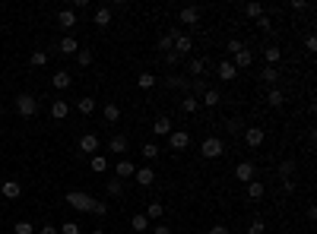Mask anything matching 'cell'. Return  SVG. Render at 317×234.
Here are the masks:
<instances>
[{
	"instance_id": "cell-34",
	"label": "cell",
	"mask_w": 317,
	"mask_h": 234,
	"mask_svg": "<svg viewBox=\"0 0 317 234\" xmlns=\"http://www.w3.org/2000/svg\"><path fill=\"white\" fill-rule=\"evenodd\" d=\"M191 73L197 76V79H203V73H207V60H203V57H194V60H191Z\"/></svg>"
},
{
	"instance_id": "cell-48",
	"label": "cell",
	"mask_w": 317,
	"mask_h": 234,
	"mask_svg": "<svg viewBox=\"0 0 317 234\" xmlns=\"http://www.w3.org/2000/svg\"><path fill=\"white\" fill-rule=\"evenodd\" d=\"M92 215H108V203H92Z\"/></svg>"
},
{
	"instance_id": "cell-53",
	"label": "cell",
	"mask_w": 317,
	"mask_h": 234,
	"mask_svg": "<svg viewBox=\"0 0 317 234\" xmlns=\"http://www.w3.org/2000/svg\"><path fill=\"white\" fill-rule=\"evenodd\" d=\"M282 190H286V193H295V180L286 177V180H282Z\"/></svg>"
},
{
	"instance_id": "cell-28",
	"label": "cell",
	"mask_w": 317,
	"mask_h": 234,
	"mask_svg": "<svg viewBox=\"0 0 317 234\" xmlns=\"http://www.w3.org/2000/svg\"><path fill=\"white\" fill-rule=\"evenodd\" d=\"M67 114H70V105H67V101H54V105H51V117L54 120H64Z\"/></svg>"
},
{
	"instance_id": "cell-40",
	"label": "cell",
	"mask_w": 317,
	"mask_h": 234,
	"mask_svg": "<svg viewBox=\"0 0 317 234\" xmlns=\"http://www.w3.org/2000/svg\"><path fill=\"white\" fill-rule=\"evenodd\" d=\"M143 158H146V161L159 158V146L156 143H143Z\"/></svg>"
},
{
	"instance_id": "cell-30",
	"label": "cell",
	"mask_w": 317,
	"mask_h": 234,
	"mask_svg": "<svg viewBox=\"0 0 317 234\" xmlns=\"http://www.w3.org/2000/svg\"><path fill=\"white\" fill-rule=\"evenodd\" d=\"M162 85H165V89H187V79H181V76H165V79H162Z\"/></svg>"
},
{
	"instance_id": "cell-51",
	"label": "cell",
	"mask_w": 317,
	"mask_h": 234,
	"mask_svg": "<svg viewBox=\"0 0 317 234\" xmlns=\"http://www.w3.org/2000/svg\"><path fill=\"white\" fill-rule=\"evenodd\" d=\"M38 234H57V225H51V222H45L41 228H35Z\"/></svg>"
},
{
	"instance_id": "cell-56",
	"label": "cell",
	"mask_w": 317,
	"mask_h": 234,
	"mask_svg": "<svg viewBox=\"0 0 317 234\" xmlns=\"http://www.w3.org/2000/svg\"><path fill=\"white\" fill-rule=\"evenodd\" d=\"M156 234H171L168 228H162V225H159V228H156Z\"/></svg>"
},
{
	"instance_id": "cell-2",
	"label": "cell",
	"mask_w": 317,
	"mask_h": 234,
	"mask_svg": "<svg viewBox=\"0 0 317 234\" xmlns=\"http://www.w3.org/2000/svg\"><path fill=\"white\" fill-rule=\"evenodd\" d=\"M35 111H38V101H35V95H29V92H19L16 95V114L19 117H35Z\"/></svg>"
},
{
	"instance_id": "cell-42",
	"label": "cell",
	"mask_w": 317,
	"mask_h": 234,
	"mask_svg": "<svg viewBox=\"0 0 317 234\" xmlns=\"http://www.w3.org/2000/svg\"><path fill=\"white\" fill-rule=\"evenodd\" d=\"M13 231H16V234H35V225H32V222H16Z\"/></svg>"
},
{
	"instance_id": "cell-18",
	"label": "cell",
	"mask_w": 317,
	"mask_h": 234,
	"mask_svg": "<svg viewBox=\"0 0 317 234\" xmlns=\"http://www.w3.org/2000/svg\"><path fill=\"white\" fill-rule=\"evenodd\" d=\"M0 193H3L6 199H19V193H22V184H19V180H6V184L0 187Z\"/></svg>"
},
{
	"instance_id": "cell-31",
	"label": "cell",
	"mask_w": 317,
	"mask_h": 234,
	"mask_svg": "<svg viewBox=\"0 0 317 234\" xmlns=\"http://www.w3.org/2000/svg\"><path fill=\"white\" fill-rule=\"evenodd\" d=\"M178 35H181V32H178V29H171L168 35H162V38H159V48H162V51H165V54H168V51H171V45H175V38H178Z\"/></svg>"
},
{
	"instance_id": "cell-55",
	"label": "cell",
	"mask_w": 317,
	"mask_h": 234,
	"mask_svg": "<svg viewBox=\"0 0 317 234\" xmlns=\"http://www.w3.org/2000/svg\"><path fill=\"white\" fill-rule=\"evenodd\" d=\"M165 60H168V64H171V67H175V64H178V60H181V57H178V54H175V51H168V54H165Z\"/></svg>"
},
{
	"instance_id": "cell-20",
	"label": "cell",
	"mask_w": 317,
	"mask_h": 234,
	"mask_svg": "<svg viewBox=\"0 0 317 234\" xmlns=\"http://www.w3.org/2000/svg\"><path fill=\"white\" fill-rule=\"evenodd\" d=\"M102 117H105L108 124H117V120H121V108H117L114 101H108V105L102 108Z\"/></svg>"
},
{
	"instance_id": "cell-49",
	"label": "cell",
	"mask_w": 317,
	"mask_h": 234,
	"mask_svg": "<svg viewBox=\"0 0 317 234\" xmlns=\"http://www.w3.org/2000/svg\"><path fill=\"white\" fill-rule=\"evenodd\" d=\"M289 10H292V13H302V10H308V0H292V3H289Z\"/></svg>"
},
{
	"instance_id": "cell-11",
	"label": "cell",
	"mask_w": 317,
	"mask_h": 234,
	"mask_svg": "<svg viewBox=\"0 0 317 234\" xmlns=\"http://www.w3.org/2000/svg\"><path fill=\"white\" fill-rule=\"evenodd\" d=\"M200 105H207V108H216V105H222V95H219V89L207 85V92L200 95Z\"/></svg>"
},
{
	"instance_id": "cell-3",
	"label": "cell",
	"mask_w": 317,
	"mask_h": 234,
	"mask_svg": "<svg viewBox=\"0 0 317 234\" xmlns=\"http://www.w3.org/2000/svg\"><path fill=\"white\" fill-rule=\"evenodd\" d=\"M67 203H70L76 212H92V203H96V199L89 193H83V190H70V193H67Z\"/></svg>"
},
{
	"instance_id": "cell-4",
	"label": "cell",
	"mask_w": 317,
	"mask_h": 234,
	"mask_svg": "<svg viewBox=\"0 0 317 234\" xmlns=\"http://www.w3.org/2000/svg\"><path fill=\"white\" fill-rule=\"evenodd\" d=\"M241 140L247 149H260L263 140H267V133H263V127H244V133H241Z\"/></svg>"
},
{
	"instance_id": "cell-54",
	"label": "cell",
	"mask_w": 317,
	"mask_h": 234,
	"mask_svg": "<svg viewBox=\"0 0 317 234\" xmlns=\"http://www.w3.org/2000/svg\"><path fill=\"white\" fill-rule=\"evenodd\" d=\"M207 234H228V228H225V225H212Z\"/></svg>"
},
{
	"instance_id": "cell-36",
	"label": "cell",
	"mask_w": 317,
	"mask_h": 234,
	"mask_svg": "<svg viewBox=\"0 0 317 234\" xmlns=\"http://www.w3.org/2000/svg\"><path fill=\"white\" fill-rule=\"evenodd\" d=\"M130 228H133V231H146V228H149V219H146L143 212H136L133 219H130Z\"/></svg>"
},
{
	"instance_id": "cell-35",
	"label": "cell",
	"mask_w": 317,
	"mask_h": 234,
	"mask_svg": "<svg viewBox=\"0 0 317 234\" xmlns=\"http://www.w3.org/2000/svg\"><path fill=\"white\" fill-rule=\"evenodd\" d=\"M197 108H200V101H197L194 95H184V101H181V111H184V114H197Z\"/></svg>"
},
{
	"instance_id": "cell-12",
	"label": "cell",
	"mask_w": 317,
	"mask_h": 234,
	"mask_svg": "<svg viewBox=\"0 0 317 234\" xmlns=\"http://www.w3.org/2000/svg\"><path fill=\"white\" fill-rule=\"evenodd\" d=\"M114 174H117V180H124V177H133V174H136V164H133V161H127V158H117V168H114Z\"/></svg>"
},
{
	"instance_id": "cell-45",
	"label": "cell",
	"mask_w": 317,
	"mask_h": 234,
	"mask_svg": "<svg viewBox=\"0 0 317 234\" xmlns=\"http://www.w3.org/2000/svg\"><path fill=\"white\" fill-rule=\"evenodd\" d=\"M257 29H260V32H270V29H273V19H270V13H263L260 19H257Z\"/></svg>"
},
{
	"instance_id": "cell-7",
	"label": "cell",
	"mask_w": 317,
	"mask_h": 234,
	"mask_svg": "<svg viewBox=\"0 0 317 234\" xmlns=\"http://www.w3.org/2000/svg\"><path fill=\"white\" fill-rule=\"evenodd\" d=\"M235 177L241 180V184H251V180L257 177V168L251 161H238V168H235Z\"/></svg>"
},
{
	"instance_id": "cell-25",
	"label": "cell",
	"mask_w": 317,
	"mask_h": 234,
	"mask_svg": "<svg viewBox=\"0 0 317 234\" xmlns=\"http://www.w3.org/2000/svg\"><path fill=\"white\" fill-rule=\"evenodd\" d=\"M156 82H159V76H152V73H140V76H136V85H140L143 92H146V89H156Z\"/></svg>"
},
{
	"instance_id": "cell-26",
	"label": "cell",
	"mask_w": 317,
	"mask_h": 234,
	"mask_svg": "<svg viewBox=\"0 0 317 234\" xmlns=\"http://www.w3.org/2000/svg\"><path fill=\"white\" fill-rule=\"evenodd\" d=\"M89 168L96 171V174H105V171H108V161H105V155H89Z\"/></svg>"
},
{
	"instance_id": "cell-41",
	"label": "cell",
	"mask_w": 317,
	"mask_h": 234,
	"mask_svg": "<svg viewBox=\"0 0 317 234\" xmlns=\"http://www.w3.org/2000/svg\"><path fill=\"white\" fill-rule=\"evenodd\" d=\"M108 196H124V184H121L117 177L108 180Z\"/></svg>"
},
{
	"instance_id": "cell-10",
	"label": "cell",
	"mask_w": 317,
	"mask_h": 234,
	"mask_svg": "<svg viewBox=\"0 0 317 234\" xmlns=\"http://www.w3.org/2000/svg\"><path fill=\"white\" fill-rule=\"evenodd\" d=\"M133 180H136L140 187H152V184H156V171H152V168H136Z\"/></svg>"
},
{
	"instance_id": "cell-24",
	"label": "cell",
	"mask_w": 317,
	"mask_h": 234,
	"mask_svg": "<svg viewBox=\"0 0 317 234\" xmlns=\"http://www.w3.org/2000/svg\"><path fill=\"white\" fill-rule=\"evenodd\" d=\"M152 133H156V136H168V133H171V120H168V117H156Z\"/></svg>"
},
{
	"instance_id": "cell-33",
	"label": "cell",
	"mask_w": 317,
	"mask_h": 234,
	"mask_svg": "<svg viewBox=\"0 0 317 234\" xmlns=\"http://www.w3.org/2000/svg\"><path fill=\"white\" fill-rule=\"evenodd\" d=\"M76 108H80V114H92V111H96V98H89V95H83V98L76 101Z\"/></svg>"
},
{
	"instance_id": "cell-39",
	"label": "cell",
	"mask_w": 317,
	"mask_h": 234,
	"mask_svg": "<svg viewBox=\"0 0 317 234\" xmlns=\"http://www.w3.org/2000/svg\"><path fill=\"white\" fill-rule=\"evenodd\" d=\"M76 64H80V67H89V64H92V51H89V48H80V51H76Z\"/></svg>"
},
{
	"instance_id": "cell-43",
	"label": "cell",
	"mask_w": 317,
	"mask_h": 234,
	"mask_svg": "<svg viewBox=\"0 0 317 234\" xmlns=\"http://www.w3.org/2000/svg\"><path fill=\"white\" fill-rule=\"evenodd\" d=\"M292 174H295V161H282L279 164V177L286 180V177H292Z\"/></svg>"
},
{
	"instance_id": "cell-46",
	"label": "cell",
	"mask_w": 317,
	"mask_h": 234,
	"mask_svg": "<svg viewBox=\"0 0 317 234\" xmlns=\"http://www.w3.org/2000/svg\"><path fill=\"white\" fill-rule=\"evenodd\" d=\"M225 51H228V54H238V51H244V45H241V41H238V38H228V45H225Z\"/></svg>"
},
{
	"instance_id": "cell-6",
	"label": "cell",
	"mask_w": 317,
	"mask_h": 234,
	"mask_svg": "<svg viewBox=\"0 0 317 234\" xmlns=\"http://www.w3.org/2000/svg\"><path fill=\"white\" fill-rule=\"evenodd\" d=\"M99 149H102V143H99L96 133H83L80 136V152L83 155H99Z\"/></svg>"
},
{
	"instance_id": "cell-37",
	"label": "cell",
	"mask_w": 317,
	"mask_h": 234,
	"mask_svg": "<svg viewBox=\"0 0 317 234\" xmlns=\"http://www.w3.org/2000/svg\"><path fill=\"white\" fill-rule=\"evenodd\" d=\"M263 13H267V10H263L260 3H247V6H244V16H247V19H260Z\"/></svg>"
},
{
	"instance_id": "cell-44",
	"label": "cell",
	"mask_w": 317,
	"mask_h": 234,
	"mask_svg": "<svg viewBox=\"0 0 317 234\" xmlns=\"http://www.w3.org/2000/svg\"><path fill=\"white\" fill-rule=\"evenodd\" d=\"M57 234H80V225H76V222H64L61 228H57Z\"/></svg>"
},
{
	"instance_id": "cell-9",
	"label": "cell",
	"mask_w": 317,
	"mask_h": 234,
	"mask_svg": "<svg viewBox=\"0 0 317 234\" xmlns=\"http://www.w3.org/2000/svg\"><path fill=\"white\" fill-rule=\"evenodd\" d=\"M216 73H219V79L222 82H232L235 79V64H232V60H219V67H216Z\"/></svg>"
},
{
	"instance_id": "cell-47",
	"label": "cell",
	"mask_w": 317,
	"mask_h": 234,
	"mask_svg": "<svg viewBox=\"0 0 317 234\" xmlns=\"http://www.w3.org/2000/svg\"><path fill=\"white\" fill-rule=\"evenodd\" d=\"M225 127H228V133H241V127H244V124H241L238 117H228V120H225Z\"/></svg>"
},
{
	"instance_id": "cell-13",
	"label": "cell",
	"mask_w": 317,
	"mask_h": 234,
	"mask_svg": "<svg viewBox=\"0 0 317 234\" xmlns=\"http://www.w3.org/2000/svg\"><path fill=\"white\" fill-rule=\"evenodd\" d=\"M178 19H181V25H197V19H200V6H184V10L178 13Z\"/></svg>"
},
{
	"instance_id": "cell-16",
	"label": "cell",
	"mask_w": 317,
	"mask_h": 234,
	"mask_svg": "<svg viewBox=\"0 0 317 234\" xmlns=\"http://www.w3.org/2000/svg\"><path fill=\"white\" fill-rule=\"evenodd\" d=\"M70 82H73V76L67 70H57L54 76H51V85H54V89H70Z\"/></svg>"
},
{
	"instance_id": "cell-8",
	"label": "cell",
	"mask_w": 317,
	"mask_h": 234,
	"mask_svg": "<svg viewBox=\"0 0 317 234\" xmlns=\"http://www.w3.org/2000/svg\"><path fill=\"white\" fill-rule=\"evenodd\" d=\"M171 48H175L178 57H184V54H191V51H194V38H191V35H178Z\"/></svg>"
},
{
	"instance_id": "cell-19",
	"label": "cell",
	"mask_w": 317,
	"mask_h": 234,
	"mask_svg": "<svg viewBox=\"0 0 317 234\" xmlns=\"http://www.w3.org/2000/svg\"><path fill=\"white\" fill-rule=\"evenodd\" d=\"M57 25L70 32L73 25H76V13H73V10H61V13H57Z\"/></svg>"
},
{
	"instance_id": "cell-32",
	"label": "cell",
	"mask_w": 317,
	"mask_h": 234,
	"mask_svg": "<svg viewBox=\"0 0 317 234\" xmlns=\"http://www.w3.org/2000/svg\"><path fill=\"white\" fill-rule=\"evenodd\" d=\"M143 215H146L149 222H152V219H162V215H165V206H162V203H149V206H146V212H143Z\"/></svg>"
},
{
	"instance_id": "cell-14",
	"label": "cell",
	"mask_w": 317,
	"mask_h": 234,
	"mask_svg": "<svg viewBox=\"0 0 317 234\" xmlns=\"http://www.w3.org/2000/svg\"><path fill=\"white\" fill-rule=\"evenodd\" d=\"M92 22H96L99 29H108L111 25V6H99V10L92 13Z\"/></svg>"
},
{
	"instance_id": "cell-38",
	"label": "cell",
	"mask_w": 317,
	"mask_h": 234,
	"mask_svg": "<svg viewBox=\"0 0 317 234\" xmlns=\"http://www.w3.org/2000/svg\"><path fill=\"white\" fill-rule=\"evenodd\" d=\"M29 64H32V67H45V64H48V51H32Z\"/></svg>"
},
{
	"instance_id": "cell-50",
	"label": "cell",
	"mask_w": 317,
	"mask_h": 234,
	"mask_svg": "<svg viewBox=\"0 0 317 234\" xmlns=\"http://www.w3.org/2000/svg\"><path fill=\"white\" fill-rule=\"evenodd\" d=\"M305 51H308V54H314V51H317V38H314V35L305 38Z\"/></svg>"
},
{
	"instance_id": "cell-1",
	"label": "cell",
	"mask_w": 317,
	"mask_h": 234,
	"mask_svg": "<svg viewBox=\"0 0 317 234\" xmlns=\"http://www.w3.org/2000/svg\"><path fill=\"white\" fill-rule=\"evenodd\" d=\"M200 155H203V158H222V155H225V143H222V136H207V140L200 143Z\"/></svg>"
},
{
	"instance_id": "cell-15",
	"label": "cell",
	"mask_w": 317,
	"mask_h": 234,
	"mask_svg": "<svg viewBox=\"0 0 317 234\" xmlns=\"http://www.w3.org/2000/svg\"><path fill=\"white\" fill-rule=\"evenodd\" d=\"M232 64H235V70H238V67H241V70H251V64H254V54H251V51H238V54H235V60H232Z\"/></svg>"
},
{
	"instance_id": "cell-23",
	"label": "cell",
	"mask_w": 317,
	"mask_h": 234,
	"mask_svg": "<svg viewBox=\"0 0 317 234\" xmlns=\"http://www.w3.org/2000/svg\"><path fill=\"white\" fill-rule=\"evenodd\" d=\"M61 54H76V51H80V41H76L73 35H67V38H61Z\"/></svg>"
},
{
	"instance_id": "cell-57",
	"label": "cell",
	"mask_w": 317,
	"mask_h": 234,
	"mask_svg": "<svg viewBox=\"0 0 317 234\" xmlns=\"http://www.w3.org/2000/svg\"><path fill=\"white\" fill-rule=\"evenodd\" d=\"M92 234H105V231H102V228H92Z\"/></svg>"
},
{
	"instance_id": "cell-27",
	"label": "cell",
	"mask_w": 317,
	"mask_h": 234,
	"mask_svg": "<svg viewBox=\"0 0 317 234\" xmlns=\"http://www.w3.org/2000/svg\"><path fill=\"white\" fill-rule=\"evenodd\" d=\"M263 57H267V67H276L279 60H282V51L276 45H267V51H263Z\"/></svg>"
},
{
	"instance_id": "cell-17",
	"label": "cell",
	"mask_w": 317,
	"mask_h": 234,
	"mask_svg": "<svg viewBox=\"0 0 317 234\" xmlns=\"http://www.w3.org/2000/svg\"><path fill=\"white\" fill-rule=\"evenodd\" d=\"M260 79L270 85V89H276V82H279V67H263L260 70Z\"/></svg>"
},
{
	"instance_id": "cell-22",
	"label": "cell",
	"mask_w": 317,
	"mask_h": 234,
	"mask_svg": "<svg viewBox=\"0 0 317 234\" xmlns=\"http://www.w3.org/2000/svg\"><path fill=\"white\" fill-rule=\"evenodd\" d=\"M267 105L270 108H282V105H286V92H282V89H270L267 92Z\"/></svg>"
},
{
	"instance_id": "cell-21",
	"label": "cell",
	"mask_w": 317,
	"mask_h": 234,
	"mask_svg": "<svg viewBox=\"0 0 317 234\" xmlns=\"http://www.w3.org/2000/svg\"><path fill=\"white\" fill-rule=\"evenodd\" d=\"M247 187V199H263L267 196V187L260 184V180H251V184H244Z\"/></svg>"
},
{
	"instance_id": "cell-29",
	"label": "cell",
	"mask_w": 317,
	"mask_h": 234,
	"mask_svg": "<svg viewBox=\"0 0 317 234\" xmlns=\"http://www.w3.org/2000/svg\"><path fill=\"white\" fill-rule=\"evenodd\" d=\"M108 149L117 152V155H124V152H127V136H111V140H108Z\"/></svg>"
},
{
	"instance_id": "cell-52",
	"label": "cell",
	"mask_w": 317,
	"mask_h": 234,
	"mask_svg": "<svg viewBox=\"0 0 317 234\" xmlns=\"http://www.w3.org/2000/svg\"><path fill=\"white\" fill-rule=\"evenodd\" d=\"M247 234H263V222H260V219H254V222H251V228H247Z\"/></svg>"
},
{
	"instance_id": "cell-5",
	"label": "cell",
	"mask_w": 317,
	"mask_h": 234,
	"mask_svg": "<svg viewBox=\"0 0 317 234\" xmlns=\"http://www.w3.org/2000/svg\"><path fill=\"white\" fill-rule=\"evenodd\" d=\"M168 146L175 152H184L187 146H191V133H187V130H171V133H168Z\"/></svg>"
}]
</instances>
